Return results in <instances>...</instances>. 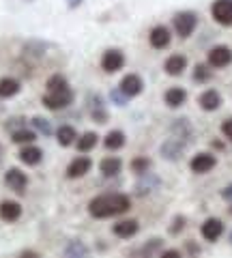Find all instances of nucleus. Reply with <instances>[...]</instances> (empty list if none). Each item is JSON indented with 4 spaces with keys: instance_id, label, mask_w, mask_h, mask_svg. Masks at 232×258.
Here are the masks:
<instances>
[{
    "instance_id": "nucleus-26",
    "label": "nucleus",
    "mask_w": 232,
    "mask_h": 258,
    "mask_svg": "<svg viewBox=\"0 0 232 258\" xmlns=\"http://www.w3.org/2000/svg\"><path fill=\"white\" fill-rule=\"evenodd\" d=\"M30 123H33V127L37 129L39 134H43V136H50V134H52L50 120H45V118H41V116H35L33 120H30Z\"/></svg>"
},
{
    "instance_id": "nucleus-29",
    "label": "nucleus",
    "mask_w": 232,
    "mask_h": 258,
    "mask_svg": "<svg viewBox=\"0 0 232 258\" xmlns=\"http://www.w3.org/2000/svg\"><path fill=\"white\" fill-rule=\"evenodd\" d=\"M67 86V80L62 76H52L47 80V91H58V88H65Z\"/></svg>"
},
{
    "instance_id": "nucleus-27",
    "label": "nucleus",
    "mask_w": 232,
    "mask_h": 258,
    "mask_svg": "<svg viewBox=\"0 0 232 258\" xmlns=\"http://www.w3.org/2000/svg\"><path fill=\"white\" fill-rule=\"evenodd\" d=\"M148 168H150V159H146V157H135L131 161V170L138 172V174L148 172Z\"/></svg>"
},
{
    "instance_id": "nucleus-24",
    "label": "nucleus",
    "mask_w": 232,
    "mask_h": 258,
    "mask_svg": "<svg viewBox=\"0 0 232 258\" xmlns=\"http://www.w3.org/2000/svg\"><path fill=\"white\" fill-rule=\"evenodd\" d=\"M11 140L18 142V144H33L35 142V132H30V129H15Z\"/></svg>"
},
{
    "instance_id": "nucleus-18",
    "label": "nucleus",
    "mask_w": 232,
    "mask_h": 258,
    "mask_svg": "<svg viewBox=\"0 0 232 258\" xmlns=\"http://www.w3.org/2000/svg\"><path fill=\"white\" fill-rule=\"evenodd\" d=\"M185 99H187V93L183 91V88H179V86L168 88L166 95H164V101H166L170 108H179V106H183V103H185Z\"/></svg>"
},
{
    "instance_id": "nucleus-31",
    "label": "nucleus",
    "mask_w": 232,
    "mask_h": 258,
    "mask_svg": "<svg viewBox=\"0 0 232 258\" xmlns=\"http://www.w3.org/2000/svg\"><path fill=\"white\" fill-rule=\"evenodd\" d=\"M110 97H112V101H114V103H118V106H125L127 99H129V97H127V95L121 91V88H116V91H112V93H110Z\"/></svg>"
},
{
    "instance_id": "nucleus-28",
    "label": "nucleus",
    "mask_w": 232,
    "mask_h": 258,
    "mask_svg": "<svg viewBox=\"0 0 232 258\" xmlns=\"http://www.w3.org/2000/svg\"><path fill=\"white\" fill-rule=\"evenodd\" d=\"M164 157H170V159H177L179 157V153H181V144H174L172 140L168 142V144H164Z\"/></svg>"
},
{
    "instance_id": "nucleus-33",
    "label": "nucleus",
    "mask_w": 232,
    "mask_h": 258,
    "mask_svg": "<svg viewBox=\"0 0 232 258\" xmlns=\"http://www.w3.org/2000/svg\"><path fill=\"white\" fill-rule=\"evenodd\" d=\"M221 196H223V198H226V200H228V203H232V185H228V187H226V189H223V191H221Z\"/></svg>"
},
{
    "instance_id": "nucleus-21",
    "label": "nucleus",
    "mask_w": 232,
    "mask_h": 258,
    "mask_svg": "<svg viewBox=\"0 0 232 258\" xmlns=\"http://www.w3.org/2000/svg\"><path fill=\"white\" fill-rule=\"evenodd\" d=\"M56 138H58V144L60 147H69V144H73L75 138H78V132L71 125H60L56 129Z\"/></svg>"
},
{
    "instance_id": "nucleus-36",
    "label": "nucleus",
    "mask_w": 232,
    "mask_h": 258,
    "mask_svg": "<svg viewBox=\"0 0 232 258\" xmlns=\"http://www.w3.org/2000/svg\"><path fill=\"white\" fill-rule=\"evenodd\" d=\"M164 256H181V252H177V249H168V252H164Z\"/></svg>"
},
{
    "instance_id": "nucleus-19",
    "label": "nucleus",
    "mask_w": 232,
    "mask_h": 258,
    "mask_svg": "<svg viewBox=\"0 0 232 258\" xmlns=\"http://www.w3.org/2000/svg\"><path fill=\"white\" fill-rule=\"evenodd\" d=\"M121 168H123V161L118 157H103L99 164V170L103 176H116L121 172Z\"/></svg>"
},
{
    "instance_id": "nucleus-13",
    "label": "nucleus",
    "mask_w": 232,
    "mask_h": 258,
    "mask_svg": "<svg viewBox=\"0 0 232 258\" xmlns=\"http://www.w3.org/2000/svg\"><path fill=\"white\" fill-rule=\"evenodd\" d=\"M198 103H200V108L202 110L213 112V110H217L221 106V95L217 91H213V88H209V91H204L202 95L198 97Z\"/></svg>"
},
{
    "instance_id": "nucleus-11",
    "label": "nucleus",
    "mask_w": 232,
    "mask_h": 258,
    "mask_svg": "<svg viewBox=\"0 0 232 258\" xmlns=\"http://www.w3.org/2000/svg\"><path fill=\"white\" fill-rule=\"evenodd\" d=\"M91 166H93V161L86 157V155L75 157V159L67 166V176H69V179H80V176H84L86 172L91 170Z\"/></svg>"
},
{
    "instance_id": "nucleus-32",
    "label": "nucleus",
    "mask_w": 232,
    "mask_h": 258,
    "mask_svg": "<svg viewBox=\"0 0 232 258\" xmlns=\"http://www.w3.org/2000/svg\"><path fill=\"white\" fill-rule=\"evenodd\" d=\"M221 134L226 136L228 140H232V118H226V120L221 123Z\"/></svg>"
},
{
    "instance_id": "nucleus-16",
    "label": "nucleus",
    "mask_w": 232,
    "mask_h": 258,
    "mask_svg": "<svg viewBox=\"0 0 232 258\" xmlns=\"http://www.w3.org/2000/svg\"><path fill=\"white\" fill-rule=\"evenodd\" d=\"M166 74H170V76H181L183 71L187 69V58L185 56H181V54H172V56H168V60H166Z\"/></svg>"
},
{
    "instance_id": "nucleus-3",
    "label": "nucleus",
    "mask_w": 232,
    "mask_h": 258,
    "mask_svg": "<svg viewBox=\"0 0 232 258\" xmlns=\"http://www.w3.org/2000/svg\"><path fill=\"white\" fill-rule=\"evenodd\" d=\"M196 26H198V18H196V13H191V11H183L174 18V30H177V35L183 39H187L191 32L196 30Z\"/></svg>"
},
{
    "instance_id": "nucleus-30",
    "label": "nucleus",
    "mask_w": 232,
    "mask_h": 258,
    "mask_svg": "<svg viewBox=\"0 0 232 258\" xmlns=\"http://www.w3.org/2000/svg\"><path fill=\"white\" fill-rule=\"evenodd\" d=\"M194 78L198 80V82H206V80L211 78V74H209V69H206L204 64H198L196 71H194Z\"/></svg>"
},
{
    "instance_id": "nucleus-34",
    "label": "nucleus",
    "mask_w": 232,
    "mask_h": 258,
    "mask_svg": "<svg viewBox=\"0 0 232 258\" xmlns=\"http://www.w3.org/2000/svg\"><path fill=\"white\" fill-rule=\"evenodd\" d=\"M82 3H84V0H67V5L71 7V9H78V7L82 5Z\"/></svg>"
},
{
    "instance_id": "nucleus-10",
    "label": "nucleus",
    "mask_w": 232,
    "mask_h": 258,
    "mask_svg": "<svg viewBox=\"0 0 232 258\" xmlns=\"http://www.w3.org/2000/svg\"><path fill=\"white\" fill-rule=\"evenodd\" d=\"M200 232H202V237H204L206 241H217V239L223 235V222L217 220V217H209V220L202 224Z\"/></svg>"
},
{
    "instance_id": "nucleus-25",
    "label": "nucleus",
    "mask_w": 232,
    "mask_h": 258,
    "mask_svg": "<svg viewBox=\"0 0 232 258\" xmlns=\"http://www.w3.org/2000/svg\"><path fill=\"white\" fill-rule=\"evenodd\" d=\"M62 252H65V256H86V254H89V247L82 245L80 241H71V243L62 249Z\"/></svg>"
},
{
    "instance_id": "nucleus-37",
    "label": "nucleus",
    "mask_w": 232,
    "mask_h": 258,
    "mask_svg": "<svg viewBox=\"0 0 232 258\" xmlns=\"http://www.w3.org/2000/svg\"><path fill=\"white\" fill-rule=\"evenodd\" d=\"M230 243H232V235H230Z\"/></svg>"
},
{
    "instance_id": "nucleus-4",
    "label": "nucleus",
    "mask_w": 232,
    "mask_h": 258,
    "mask_svg": "<svg viewBox=\"0 0 232 258\" xmlns=\"http://www.w3.org/2000/svg\"><path fill=\"white\" fill-rule=\"evenodd\" d=\"M211 13L213 20L221 26H232V0H215Z\"/></svg>"
},
{
    "instance_id": "nucleus-7",
    "label": "nucleus",
    "mask_w": 232,
    "mask_h": 258,
    "mask_svg": "<svg viewBox=\"0 0 232 258\" xmlns=\"http://www.w3.org/2000/svg\"><path fill=\"white\" fill-rule=\"evenodd\" d=\"M232 62V50L226 45H215L213 50L209 52V64L215 69H221V67H228Z\"/></svg>"
},
{
    "instance_id": "nucleus-2",
    "label": "nucleus",
    "mask_w": 232,
    "mask_h": 258,
    "mask_svg": "<svg viewBox=\"0 0 232 258\" xmlns=\"http://www.w3.org/2000/svg\"><path fill=\"white\" fill-rule=\"evenodd\" d=\"M71 101H73V93H71L69 86L58 88V91H47L43 95V106L47 110H62V108H67Z\"/></svg>"
},
{
    "instance_id": "nucleus-8",
    "label": "nucleus",
    "mask_w": 232,
    "mask_h": 258,
    "mask_svg": "<svg viewBox=\"0 0 232 258\" xmlns=\"http://www.w3.org/2000/svg\"><path fill=\"white\" fill-rule=\"evenodd\" d=\"M189 166L196 174H204V172H211L213 168L217 166V159H215V155H211V153H198V155L191 159Z\"/></svg>"
},
{
    "instance_id": "nucleus-23",
    "label": "nucleus",
    "mask_w": 232,
    "mask_h": 258,
    "mask_svg": "<svg viewBox=\"0 0 232 258\" xmlns=\"http://www.w3.org/2000/svg\"><path fill=\"white\" fill-rule=\"evenodd\" d=\"M103 144H106V149L110 151H118L125 144V134L118 132V129H114V132H110L106 136V140H103Z\"/></svg>"
},
{
    "instance_id": "nucleus-9",
    "label": "nucleus",
    "mask_w": 232,
    "mask_h": 258,
    "mask_svg": "<svg viewBox=\"0 0 232 258\" xmlns=\"http://www.w3.org/2000/svg\"><path fill=\"white\" fill-rule=\"evenodd\" d=\"M118 88H121L127 97H138L142 93V88H144V82H142V78L138 74H129V76H125L121 80Z\"/></svg>"
},
{
    "instance_id": "nucleus-17",
    "label": "nucleus",
    "mask_w": 232,
    "mask_h": 258,
    "mask_svg": "<svg viewBox=\"0 0 232 258\" xmlns=\"http://www.w3.org/2000/svg\"><path fill=\"white\" fill-rule=\"evenodd\" d=\"M20 159H22V164H26V166H37L39 161L43 159V151L39 147H33V144H26V147L20 151Z\"/></svg>"
},
{
    "instance_id": "nucleus-14",
    "label": "nucleus",
    "mask_w": 232,
    "mask_h": 258,
    "mask_svg": "<svg viewBox=\"0 0 232 258\" xmlns=\"http://www.w3.org/2000/svg\"><path fill=\"white\" fill-rule=\"evenodd\" d=\"M22 217V205L20 203H13V200H5L0 205V220L5 222H18Z\"/></svg>"
},
{
    "instance_id": "nucleus-1",
    "label": "nucleus",
    "mask_w": 232,
    "mask_h": 258,
    "mask_svg": "<svg viewBox=\"0 0 232 258\" xmlns=\"http://www.w3.org/2000/svg\"><path fill=\"white\" fill-rule=\"evenodd\" d=\"M129 207H131V200L125 194H103V196H97L91 200L89 213L93 217H97V220H106V217L127 213Z\"/></svg>"
},
{
    "instance_id": "nucleus-20",
    "label": "nucleus",
    "mask_w": 232,
    "mask_h": 258,
    "mask_svg": "<svg viewBox=\"0 0 232 258\" xmlns=\"http://www.w3.org/2000/svg\"><path fill=\"white\" fill-rule=\"evenodd\" d=\"M20 93V82L15 78H0V99H9V97Z\"/></svg>"
},
{
    "instance_id": "nucleus-5",
    "label": "nucleus",
    "mask_w": 232,
    "mask_h": 258,
    "mask_svg": "<svg viewBox=\"0 0 232 258\" xmlns=\"http://www.w3.org/2000/svg\"><path fill=\"white\" fill-rule=\"evenodd\" d=\"M125 64V56L121 50H108L103 52L101 56V69L106 71V74H116V71H121Z\"/></svg>"
},
{
    "instance_id": "nucleus-35",
    "label": "nucleus",
    "mask_w": 232,
    "mask_h": 258,
    "mask_svg": "<svg viewBox=\"0 0 232 258\" xmlns=\"http://www.w3.org/2000/svg\"><path fill=\"white\" fill-rule=\"evenodd\" d=\"M181 224H183V217H179V220H177V226H172V232H179L181 230Z\"/></svg>"
},
{
    "instance_id": "nucleus-22",
    "label": "nucleus",
    "mask_w": 232,
    "mask_h": 258,
    "mask_svg": "<svg viewBox=\"0 0 232 258\" xmlns=\"http://www.w3.org/2000/svg\"><path fill=\"white\" fill-rule=\"evenodd\" d=\"M75 142H78V151H80V153H89V151H93L95 147H97L99 136L95 134V132H86L82 138L75 140Z\"/></svg>"
},
{
    "instance_id": "nucleus-12",
    "label": "nucleus",
    "mask_w": 232,
    "mask_h": 258,
    "mask_svg": "<svg viewBox=\"0 0 232 258\" xmlns=\"http://www.w3.org/2000/svg\"><path fill=\"white\" fill-rule=\"evenodd\" d=\"M148 41H150V45H153L155 50H164V47L170 45L172 35H170V30H168L166 26H155L153 30H150Z\"/></svg>"
},
{
    "instance_id": "nucleus-15",
    "label": "nucleus",
    "mask_w": 232,
    "mask_h": 258,
    "mask_svg": "<svg viewBox=\"0 0 232 258\" xmlns=\"http://www.w3.org/2000/svg\"><path fill=\"white\" fill-rule=\"evenodd\" d=\"M138 230H140V224L135 222V220H123V222L114 224V228H112V232H114L116 237H121V239H129Z\"/></svg>"
},
{
    "instance_id": "nucleus-6",
    "label": "nucleus",
    "mask_w": 232,
    "mask_h": 258,
    "mask_svg": "<svg viewBox=\"0 0 232 258\" xmlns=\"http://www.w3.org/2000/svg\"><path fill=\"white\" fill-rule=\"evenodd\" d=\"M5 183H7V187L13 189V191H18V194H24L26 191V185H28V176L24 174L20 168H9L5 174Z\"/></svg>"
}]
</instances>
